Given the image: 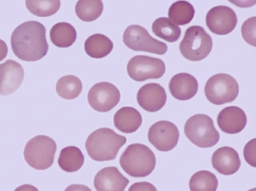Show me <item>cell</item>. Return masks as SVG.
I'll use <instances>...</instances> for the list:
<instances>
[{
  "label": "cell",
  "mask_w": 256,
  "mask_h": 191,
  "mask_svg": "<svg viewBox=\"0 0 256 191\" xmlns=\"http://www.w3.org/2000/svg\"><path fill=\"white\" fill-rule=\"evenodd\" d=\"M10 44L14 54L21 60H38L46 54L48 50L46 28L38 21L24 22L12 32Z\"/></svg>",
  "instance_id": "1"
},
{
  "label": "cell",
  "mask_w": 256,
  "mask_h": 191,
  "mask_svg": "<svg viewBox=\"0 0 256 191\" xmlns=\"http://www.w3.org/2000/svg\"><path fill=\"white\" fill-rule=\"evenodd\" d=\"M124 136L108 128H102L88 137L85 147L89 156L98 162L115 159L120 149L126 143Z\"/></svg>",
  "instance_id": "2"
},
{
  "label": "cell",
  "mask_w": 256,
  "mask_h": 191,
  "mask_svg": "<svg viewBox=\"0 0 256 191\" xmlns=\"http://www.w3.org/2000/svg\"><path fill=\"white\" fill-rule=\"evenodd\" d=\"M122 170L134 178H144L154 169L156 158L153 152L146 146L134 143L128 145L120 158Z\"/></svg>",
  "instance_id": "3"
},
{
  "label": "cell",
  "mask_w": 256,
  "mask_h": 191,
  "mask_svg": "<svg viewBox=\"0 0 256 191\" xmlns=\"http://www.w3.org/2000/svg\"><path fill=\"white\" fill-rule=\"evenodd\" d=\"M56 148V144L52 138L38 135L27 142L24 151V158L32 168L44 170L53 164Z\"/></svg>",
  "instance_id": "4"
},
{
  "label": "cell",
  "mask_w": 256,
  "mask_h": 191,
  "mask_svg": "<svg viewBox=\"0 0 256 191\" xmlns=\"http://www.w3.org/2000/svg\"><path fill=\"white\" fill-rule=\"evenodd\" d=\"M184 132L193 144L202 148L212 147L220 140V134L214 126L213 120L204 114H196L188 119Z\"/></svg>",
  "instance_id": "5"
},
{
  "label": "cell",
  "mask_w": 256,
  "mask_h": 191,
  "mask_svg": "<svg viewBox=\"0 0 256 191\" xmlns=\"http://www.w3.org/2000/svg\"><path fill=\"white\" fill-rule=\"evenodd\" d=\"M212 47V38L204 28L200 26H192L186 30L179 50L186 59L200 61L208 56Z\"/></svg>",
  "instance_id": "6"
},
{
  "label": "cell",
  "mask_w": 256,
  "mask_h": 191,
  "mask_svg": "<svg viewBox=\"0 0 256 191\" xmlns=\"http://www.w3.org/2000/svg\"><path fill=\"white\" fill-rule=\"evenodd\" d=\"M208 100L216 105H221L234 100L239 93V85L230 75L219 73L207 80L204 88Z\"/></svg>",
  "instance_id": "7"
},
{
  "label": "cell",
  "mask_w": 256,
  "mask_h": 191,
  "mask_svg": "<svg viewBox=\"0 0 256 191\" xmlns=\"http://www.w3.org/2000/svg\"><path fill=\"white\" fill-rule=\"evenodd\" d=\"M122 41L129 48L163 55L168 50L166 44L152 37L143 26L132 24L125 30Z\"/></svg>",
  "instance_id": "8"
},
{
  "label": "cell",
  "mask_w": 256,
  "mask_h": 191,
  "mask_svg": "<svg viewBox=\"0 0 256 191\" xmlns=\"http://www.w3.org/2000/svg\"><path fill=\"white\" fill-rule=\"evenodd\" d=\"M126 70L132 79L136 82H143L162 77L166 71V66L160 58L137 55L130 60Z\"/></svg>",
  "instance_id": "9"
},
{
  "label": "cell",
  "mask_w": 256,
  "mask_h": 191,
  "mask_svg": "<svg viewBox=\"0 0 256 191\" xmlns=\"http://www.w3.org/2000/svg\"><path fill=\"white\" fill-rule=\"evenodd\" d=\"M120 98L118 89L112 84L106 82L94 84L88 94L89 104L99 112L110 111L118 104Z\"/></svg>",
  "instance_id": "10"
},
{
  "label": "cell",
  "mask_w": 256,
  "mask_h": 191,
  "mask_svg": "<svg viewBox=\"0 0 256 191\" xmlns=\"http://www.w3.org/2000/svg\"><path fill=\"white\" fill-rule=\"evenodd\" d=\"M180 137L178 128L168 120H160L150 128L148 138L149 142L161 152L171 150L177 145Z\"/></svg>",
  "instance_id": "11"
},
{
  "label": "cell",
  "mask_w": 256,
  "mask_h": 191,
  "mask_svg": "<svg viewBox=\"0 0 256 191\" xmlns=\"http://www.w3.org/2000/svg\"><path fill=\"white\" fill-rule=\"evenodd\" d=\"M238 18L234 11L226 6H218L210 8L206 14V23L212 33L226 35L236 28Z\"/></svg>",
  "instance_id": "12"
},
{
  "label": "cell",
  "mask_w": 256,
  "mask_h": 191,
  "mask_svg": "<svg viewBox=\"0 0 256 191\" xmlns=\"http://www.w3.org/2000/svg\"><path fill=\"white\" fill-rule=\"evenodd\" d=\"M24 76L23 67L18 62L10 59L0 64V95L14 93L22 84Z\"/></svg>",
  "instance_id": "13"
},
{
  "label": "cell",
  "mask_w": 256,
  "mask_h": 191,
  "mask_svg": "<svg viewBox=\"0 0 256 191\" xmlns=\"http://www.w3.org/2000/svg\"><path fill=\"white\" fill-rule=\"evenodd\" d=\"M166 93L159 84L148 83L142 86L137 93L139 106L149 112H156L164 107L166 102Z\"/></svg>",
  "instance_id": "14"
},
{
  "label": "cell",
  "mask_w": 256,
  "mask_h": 191,
  "mask_svg": "<svg viewBox=\"0 0 256 191\" xmlns=\"http://www.w3.org/2000/svg\"><path fill=\"white\" fill-rule=\"evenodd\" d=\"M129 180L116 166H108L96 174L94 184L96 191H124Z\"/></svg>",
  "instance_id": "15"
},
{
  "label": "cell",
  "mask_w": 256,
  "mask_h": 191,
  "mask_svg": "<svg viewBox=\"0 0 256 191\" xmlns=\"http://www.w3.org/2000/svg\"><path fill=\"white\" fill-rule=\"evenodd\" d=\"M247 117L244 111L236 106L222 109L217 117V123L222 131L228 134L239 133L245 128Z\"/></svg>",
  "instance_id": "16"
},
{
  "label": "cell",
  "mask_w": 256,
  "mask_h": 191,
  "mask_svg": "<svg viewBox=\"0 0 256 191\" xmlns=\"http://www.w3.org/2000/svg\"><path fill=\"white\" fill-rule=\"evenodd\" d=\"M211 162L213 168L223 175H232L240 168L241 162L238 152L230 146L218 148L212 154Z\"/></svg>",
  "instance_id": "17"
},
{
  "label": "cell",
  "mask_w": 256,
  "mask_h": 191,
  "mask_svg": "<svg viewBox=\"0 0 256 191\" xmlns=\"http://www.w3.org/2000/svg\"><path fill=\"white\" fill-rule=\"evenodd\" d=\"M198 82L192 74L186 72L176 74L170 79L168 88L172 96L180 100L193 98L198 90Z\"/></svg>",
  "instance_id": "18"
},
{
  "label": "cell",
  "mask_w": 256,
  "mask_h": 191,
  "mask_svg": "<svg viewBox=\"0 0 256 191\" xmlns=\"http://www.w3.org/2000/svg\"><path fill=\"white\" fill-rule=\"evenodd\" d=\"M142 123V117L140 112L132 107H122L118 110L114 116V126L124 133L135 132Z\"/></svg>",
  "instance_id": "19"
},
{
  "label": "cell",
  "mask_w": 256,
  "mask_h": 191,
  "mask_svg": "<svg viewBox=\"0 0 256 191\" xmlns=\"http://www.w3.org/2000/svg\"><path fill=\"white\" fill-rule=\"evenodd\" d=\"M84 50L91 58H101L107 56L112 50V42L106 36L96 34L90 36L85 41Z\"/></svg>",
  "instance_id": "20"
},
{
  "label": "cell",
  "mask_w": 256,
  "mask_h": 191,
  "mask_svg": "<svg viewBox=\"0 0 256 191\" xmlns=\"http://www.w3.org/2000/svg\"><path fill=\"white\" fill-rule=\"evenodd\" d=\"M77 33L75 28L66 22H60L54 24L50 32L52 43L58 48H68L76 41Z\"/></svg>",
  "instance_id": "21"
},
{
  "label": "cell",
  "mask_w": 256,
  "mask_h": 191,
  "mask_svg": "<svg viewBox=\"0 0 256 191\" xmlns=\"http://www.w3.org/2000/svg\"><path fill=\"white\" fill-rule=\"evenodd\" d=\"M84 161V156L79 148L75 146H68L60 150L58 162L64 171L72 172L79 170Z\"/></svg>",
  "instance_id": "22"
},
{
  "label": "cell",
  "mask_w": 256,
  "mask_h": 191,
  "mask_svg": "<svg viewBox=\"0 0 256 191\" xmlns=\"http://www.w3.org/2000/svg\"><path fill=\"white\" fill-rule=\"evenodd\" d=\"M152 30L156 36L169 42L177 41L182 34L180 28L166 17L156 19Z\"/></svg>",
  "instance_id": "23"
},
{
  "label": "cell",
  "mask_w": 256,
  "mask_h": 191,
  "mask_svg": "<svg viewBox=\"0 0 256 191\" xmlns=\"http://www.w3.org/2000/svg\"><path fill=\"white\" fill-rule=\"evenodd\" d=\"M195 10L193 6L186 0H178L173 3L168 10L169 19L174 24L183 26L193 19Z\"/></svg>",
  "instance_id": "24"
},
{
  "label": "cell",
  "mask_w": 256,
  "mask_h": 191,
  "mask_svg": "<svg viewBox=\"0 0 256 191\" xmlns=\"http://www.w3.org/2000/svg\"><path fill=\"white\" fill-rule=\"evenodd\" d=\"M82 84L80 79L73 75L61 77L57 82L56 90L58 94L66 100H72L81 93Z\"/></svg>",
  "instance_id": "25"
},
{
  "label": "cell",
  "mask_w": 256,
  "mask_h": 191,
  "mask_svg": "<svg viewBox=\"0 0 256 191\" xmlns=\"http://www.w3.org/2000/svg\"><path fill=\"white\" fill-rule=\"evenodd\" d=\"M103 9V3L100 0H80L77 2L75 6V12L78 17L86 22L98 18Z\"/></svg>",
  "instance_id": "26"
},
{
  "label": "cell",
  "mask_w": 256,
  "mask_h": 191,
  "mask_svg": "<svg viewBox=\"0 0 256 191\" xmlns=\"http://www.w3.org/2000/svg\"><path fill=\"white\" fill-rule=\"evenodd\" d=\"M218 180L216 175L208 170H200L194 174L189 181L190 191H216Z\"/></svg>",
  "instance_id": "27"
},
{
  "label": "cell",
  "mask_w": 256,
  "mask_h": 191,
  "mask_svg": "<svg viewBox=\"0 0 256 191\" xmlns=\"http://www.w3.org/2000/svg\"><path fill=\"white\" fill-rule=\"evenodd\" d=\"M26 6L33 14L39 17H48L55 14L59 10L60 1L27 0Z\"/></svg>",
  "instance_id": "28"
},
{
  "label": "cell",
  "mask_w": 256,
  "mask_h": 191,
  "mask_svg": "<svg viewBox=\"0 0 256 191\" xmlns=\"http://www.w3.org/2000/svg\"><path fill=\"white\" fill-rule=\"evenodd\" d=\"M256 17H250L242 26L241 33L244 40L250 45L256 46Z\"/></svg>",
  "instance_id": "29"
},
{
  "label": "cell",
  "mask_w": 256,
  "mask_h": 191,
  "mask_svg": "<svg viewBox=\"0 0 256 191\" xmlns=\"http://www.w3.org/2000/svg\"><path fill=\"white\" fill-rule=\"evenodd\" d=\"M244 156L246 162L252 167H256V138L248 142L245 145Z\"/></svg>",
  "instance_id": "30"
},
{
  "label": "cell",
  "mask_w": 256,
  "mask_h": 191,
  "mask_svg": "<svg viewBox=\"0 0 256 191\" xmlns=\"http://www.w3.org/2000/svg\"><path fill=\"white\" fill-rule=\"evenodd\" d=\"M128 191H157L152 184L147 182H137L132 184Z\"/></svg>",
  "instance_id": "31"
},
{
  "label": "cell",
  "mask_w": 256,
  "mask_h": 191,
  "mask_svg": "<svg viewBox=\"0 0 256 191\" xmlns=\"http://www.w3.org/2000/svg\"><path fill=\"white\" fill-rule=\"evenodd\" d=\"M64 191H92L88 186L82 184H72L66 188Z\"/></svg>",
  "instance_id": "32"
},
{
  "label": "cell",
  "mask_w": 256,
  "mask_h": 191,
  "mask_svg": "<svg viewBox=\"0 0 256 191\" xmlns=\"http://www.w3.org/2000/svg\"><path fill=\"white\" fill-rule=\"evenodd\" d=\"M8 48L3 40L0 39V62L4 59L8 54Z\"/></svg>",
  "instance_id": "33"
},
{
  "label": "cell",
  "mask_w": 256,
  "mask_h": 191,
  "mask_svg": "<svg viewBox=\"0 0 256 191\" xmlns=\"http://www.w3.org/2000/svg\"><path fill=\"white\" fill-rule=\"evenodd\" d=\"M14 191H39L34 186L30 184H24L16 188Z\"/></svg>",
  "instance_id": "34"
},
{
  "label": "cell",
  "mask_w": 256,
  "mask_h": 191,
  "mask_svg": "<svg viewBox=\"0 0 256 191\" xmlns=\"http://www.w3.org/2000/svg\"><path fill=\"white\" fill-rule=\"evenodd\" d=\"M248 191H256V188H251V189L248 190Z\"/></svg>",
  "instance_id": "35"
}]
</instances>
